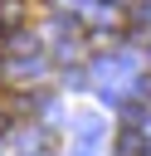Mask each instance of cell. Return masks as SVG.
Here are the masks:
<instances>
[{"label":"cell","instance_id":"6da1fadb","mask_svg":"<svg viewBox=\"0 0 151 156\" xmlns=\"http://www.w3.org/2000/svg\"><path fill=\"white\" fill-rule=\"evenodd\" d=\"M5 127H10V117H5V112H0V132H5Z\"/></svg>","mask_w":151,"mask_h":156}]
</instances>
